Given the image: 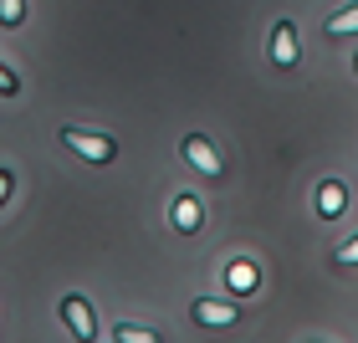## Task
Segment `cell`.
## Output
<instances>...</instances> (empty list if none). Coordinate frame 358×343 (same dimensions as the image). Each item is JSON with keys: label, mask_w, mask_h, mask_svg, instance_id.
Here are the masks:
<instances>
[{"label": "cell", "mask_w": 358, "mask_h": 343, "mask_svg": "<svg viewBox=\"0 0 358 343\" xmlns=\"http://www.w3.org/2000/svg\"><path fill=\"white\" fill-rule=\"evenodd\" d=\"M62 144L77 149L83 159H92V164H108V159L118 154V144H113L108 134H87V128H62Z\"/></svg>", "instance_id": "6da1fadb"}, {"label": "cell", "mask_w": 358, "mask_h": 343, "mask_svg": "<svg viewBox=\"0 0 358 343\" xmlns=\"http://www.w3.org/2000/svg\"><path fill=\"white\" fill-rule=\"evenodd\" d=\"M179 154H185L200 174H210V179H220V169H225V164H220V154H215V144L200 139V134H189L185 144H179Z\"/></svg>", "instance_id": "7a4b0ae2"}, {"label": "cell", "mask_w": 358, "mask_h": 343, "mask_svg": "<svg viewBox=\"0 0 358 343\" xmlns=\"http://www.w3.org/2000/svg\"><path fill=\"white\" fill-rule=\"evenodd\" d=\"M62 323L72 328V338H97V318H92L87 298H62Z\"/></svg>", "instance_id": "3957f363"}, {"label": "cell", "mask_w": 358, "mask_h": 343, "mask_svg": "<svg viewBox=\"0 0 358 343\" xmlns=\"http://www.w3.org/2000/svg\"><path fill=\"white\" fill-rule=\"evenodd\" d=\"M266 52H271L276 67H292V62H297V31H292V21H276V26H271Z\"/></svg>", "instance_id": "277c9868"}, {"label": "cell", "mask_w": 358, "mask_h": 343, "mask_svg": "<svg viewBox=\"0 0 358 343\" xmlns=\"http://www.w3.org/2000/svg\"><path fill=\"white\" fill-rule=\"evenodd\" d=\"M241 318V307L236 302H194V323H200V328H231V323Z\"/></svg>", "instance_id": "5b68a950"}, {"label": "cell", "mask_w": 358, "mask_h": 343, "mask_svg": "<svg viewBox=\"0 0 358 343\" xmlns=\"http://www.w3.org/2000/svg\"><path fill=\"white\" fill-rule=\"evenodd\" d=\"M169 220H174V231L194 236V231L205 225V210H200V200H194V195H179V200H174V210H169Z\"/></svg>", "instance_id": "8992f818"}, {"label": "cell", "mask_w": 358, "mask_h": 343, "mask_svg": "<svg viewBox=\"0 0 358 343\" xmlns=\"http://www.w3.org/2000/svg\"><path fill=\"white\" fill-rule=\"evenodd\" d=\"M322 31H328V36H348V31H358V6H343L338 15H328Z\"/></svg>", "instance_id": "52a82bcc"}, {"label": "cell", "mask_w": 358, "mask_h": 343, "mask_svg": "<svg viewBox=\"0 0 358 343\" xmlns=\"http://www.w3.org/2000/svg\"><path fill=\"white\" fill-rule=\"evenodd\" d=\"M322 220H333L338 216V210H343V185H338V179H333V185H322Z\"/></svg>", "instance_id": "ba28073f"}, {"label": "cell", "mask_w": 358, "mask_h": 343, "mask_svg": "<svg viewBox=\"0 0 358 343\" xmlns=\"http://www.w3.org/2000/svg\"><path fill=\"white\" fill-rule=\"evenodd\" d=\"M26 21V0H0V26H21Z\"/></svg>", "instance_id": "9c48e42d"}, {"label": "cell", "mask_w": 358, "mask_h": 343, "mask_svg": "<svg viewBox=\"0 0 358 343\" xmlns=\"http://www.w3.org/2000/svg\"><path fill=\"white\" fill-rule=\"evenodd\" d=\"M113 338H118V343H154L159 333H154V328H134V323H123V328L113 333Z\"/></svg>", "instance_id": "30bf717a"}, {"label": "cell", "mask_w": 358, "mask_h": 343, "mask_svg": "<svg viewBox=\"0 0 358 343\" xmlns=\"http://www.w3.org/2000/svg\"><path fill=\"white\" fill-rule=\"evenodd\" d=\"M0 92H6V97H15V92H21V77H15L10 67H0Z\"/></svg>", "instance_id": "8fae6325"}, {"label": "cell", "mask_w": 358, "mask_h": 343, "mask_svg": "<svg viewBox=\"0 0 358 343\" xmlns=\"http://www.w3.org/2000/svg\"><path fill=\"white\" fill-rule=\"evenodd\" d=\"M251 282H256V272H251V267H236V272H231V287H236V292H246Z\"/></svg>", "instance_id": "7c38bea8"}, {"label": "cell", "mask_w": 358, "mask_h": 343, "mask_svg": "<svg viewBox=\"0 0 358 343\" xmlns=\"http://www.w3.org/2000/svg\"><path fill=\"white\" fill-rule=\"evenodd\" d=\"M338 261H343V267H358V236H353V241H343V246H338Z\"/></svg>", "instance_id": "4fadbf2b"}, {"label": "cell", "mask_w": 358, "mask_h": 343, "mask_svg": "<svg viewBox=\"0 0 358 343\" xmlns=\"http://www.w3.org/2000/svg\"><path fill=\"white\" fill-rule=\"evenodd\" d=\"M6 195H10V174L0 169V200H6Z\"/></svg>", "instance_id": "5bb4252c"}]
</instances>
